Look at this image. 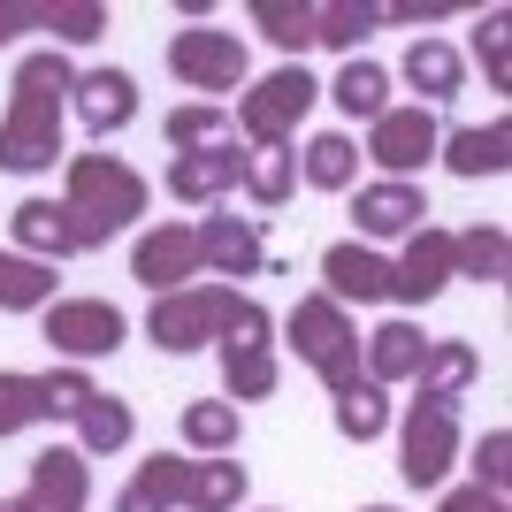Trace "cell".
I'll return each mask as SVG.
<instances>
[{
  "instance_id": "33",
  "label": "cell",
  "mask_w": 512,
  "mask_h": 512,
  "mask_svg": "<svg viewBox=\"0 0 512 512\" xmlns=\"http://www.w3.org/2000/svg\"><path fill=\"white\" fill-rule=\"evenodd\" d=\"M329 100H337L344 115H352V123H375V115L390 107V69H383V62H360V54H352V62L337 69Z\"/></svg>"
},
{
  "instance_id": "32",
  "label": "cell",
  "mask_w": 512,
  "mask_h": 512,
  "mask_svg": "<svg viewBox=\"0 0 512 512\" xmlns=\"http://www.w3.org/2000/svg\"><path fill=\"white\" fill-rule=\"evenodd\" d=\"M161 138H169V153H207V146H230L237 123H230L222 100H192V107H176L169 123H161Z\"/></svg>"
},
{
  "instance_id": "15",
  "label": "cell",
  "mask_w": 512,
  "mask_h": 512,
  "mask_svg": "<svg viewBox=\"0 0 512 512\" xmlns=\"http://www.w3.org/2000/svg\"><path fill=\"white\" fill-rule=\"evenodd\" d=\"M69 115H77L92 138L130 130V123H138V77H130V69H77V85H69Z\"/></svg>"
},
{
  "instance_id": "8",
  "label": "cell",
  "mask_w": 512,
  "mask_h": 512,
  "mask_svg": "<svg viewBox=\"0 0 512 512\" xmlns=\"http://www.w3.org/2000/svg\"><path fill=\"white\" fill-rule=\"evenodd\" d=\"M451 459H459V406L413 398L406 421H398V474H406L413 490H444Z\"/></svg>"
},
{
  "instance_id": "21",
  "label": "cell",
  "mask_w": 512,
  "mask_h": 512,
  "mask_svg": "<svg viewBox=\"0 0 512 512\" xmlns=\"http://www.w3.org/2000/svg\"><path fill=\"white\" fill-rule=\"evenodd\" d=\"M352 222H360V237H413L428 222V192L421 184H360V199H352Z\"/></svg>"
},
{
  "instance_id": "42",
  "label": "cell",
  "mask_w": 512,
  "mask_h": 512,
  "mask_svg": "<svg viewBox=\"0 0 512 512\" xmlns=\"http://www.w3.org/2000/svg\"><path fill=\"white\" fill-rule=\"evenodd\" d=\"M16 31H39V0H0V46Z\"/></svg>"
},
{
  "instance_id": "35",
  "label": "cell",
  "mask_w": 512,
  "mask_h": 512,
  "mask_svg": "<svg viewBox=\"0 0 512 512\" xmlns=\"http://www.w3.org/2000/svg\"><path fill=\"white\" fill-rule=\"evenodd\" d=\"M253 31H268L283 54H306L314 46V0H253Z\"/></svg>"
},
{
  "instance_id": "12",
  "label": "cell",
  "mask_w": 512,
  "mask_h": 512,
  "mask_svg": "<svg viewBox=\"0 0 512 512\" xmlns=\"http://www.w3.org/2000/svg\"><path fill=\"white\" fill-rule=\"evenodd\" d=\"M8 512H85L92 505V467L77 444H46L23 474V497H0Z\"/></svg>"
},
{
  "instance_id": "3",
  "label": "cell",
  "mask_w": 512,
  "mask_h": 512,
  "mask_svg": "<svg viewBox=\"0 0 512 512\" xmlns=\"http://www.w3.org/2000/svg\"><path fill=\"white\" fill-rule=\"evenodd\" d=\"M283 344H291L321 383H329V398H344L352 383H367V367H360V321L344 314L337 299H321V291L283 314Z\"/></svg>"
},
{
  "instance_id": "37",
  "label": "cell",
  "mask_w": 512,
  "mask_h": 512,
  "mask_svg": "<svg viewBox=\"0 0 512 512\" xmlns=\"http://www.w3.org/2000/svg\"><path fill=\"white\" fill-rule=\"evenodd\" d=\"M39 31H54L62 46H92L107 31V8L100 0H39Z\"/></svg>"
},
{
  "instance_id": "39",
  "label": "cell",
  "mask_w": 512,
  "mask_h": 512,
  "mask_svg": "<svg viewBox=\"0 0 512 512\" xmlns=\"http://www.w3.org/2000/svg\"><path fill=\"white\" fill-rule=\"evenodd\" d=\"M505 31H512L505 8H490V16L474 23V54H482V69H490V92L512 85V46H505Z\"/></svg>"
},
{
  "instance_id": "34",
  "label": "cell",
  "mask_w": 512,
  "mask_h": 512,
  "mask_svg": "<svg viewBox=\"0 0 512 512\" xmlns=\"http://www.w3.org/2000/svg\"><path fill=\"white\" fill-rule=\"evenodd\" d=\"M237 184H245V199H253V207H283V199H291V184H299V153H291V146H253Z\"/></svg>"
},
{
  "instance_id": "30",
  "label": "cell",
  "mask_w": 512,
  "mask_h": 512,
  "mask_svg": "<svg viewBox=\"0 0 512 512\" xmlns=\"http://www.w3.org/2000/svg\"><path fill=\"white\" fill-rule=\"evenodd\" d=\"M176 428H184L192 459H230V451H237V436H245V421H237V406H230V398H192Z\"/></svg>"
},
{
  "instance_id": "17",
  "label": "cell",
  "mask_w": 512,
  "mask_h": 512,
  "mask_svg": "<svg viewBox=\"0 0 512 512\" xmlns=\"http://www.w3.org/2000/svg\"><path fill=\"white\" fill-rule=\"evenodd\" d=\"M321 299H337V306H375V299H390V260L375 253V245H360V237L329 245V253H321Z\"/></svg>"
},
{
  "instance_id": "24",
  "label": "cell",
  "mask_w": 512,
  "mask_h": 512,
  "mask_svg": "<svg viewBox=\"0 0 512 512\" xmlns=\"http://www.w3.org/2000/svg\"><path fill=\"white\" fill-rule=\"evenodd\" d=\"M245 482H253V474H245V459H184V497H176V505L184 512H237L245 505Z\"/></svg>"
},
{
  "instance_id": "9",
  "label": "cell",
  "mask_w": 512,
  "mask_h": 512,
  "mask_svg": "<svg viewBox=\"0 0 512 512\" xmlns=\"http://www.w3.org/2000/svg\"><path fill=\"white\" fill-rule=\"evenodd\" d=\"M444 146V123H436V107H383L375 123H367V161L390 176V184H413V169H428Z\"/></svg>"
},
{
  "instance_id": "40",
  "label": "cell",
  "mask_w": 512,
  "mask_h": 512,
  "mask_svg": "<svg viewBox=\"0 0 512 512\" xmlns=\"http://www.w3.org/2000/svg\"><path fill=\"white\" fill-rule=\"evenodd\" d=\"M474 482L505 497V482H512V428H490V436L474 444Z\"/></svg>"
},
{
  "instance_id": "31",
  "label": "cell",
  "mask_w": 512,
  "mask_h": 512,
  "mask_svg": "<svg viewBox=\"0 0 512 512\" xmlns=\"http://www.w3.org/2000/svg\"><path fill=\"white\" fill-rule=\"evenodd\" d=\"M299 176L314 192H352V184H360V146H352L344 130H321V138H306Z\"/></svg>"
},
{
  "instance_id": "10",
  "label": "cell",
  "mask_w": 512,
  "mask_h": 512,
  "mask_svg": "<svg viewBox=\"0 0 512 512\" xmlns=\"http://www.w3.org/2000/svg\"><path fill=\"white\" fill-rule=\"evenodd\" d=\"M62 360H107V352H123L130 344V321L115 299H54L46 306V329H39Z\"/></svg>"
},
{
  "instance_id": "29",
  "label": "cell",
  "mask_w": 512,
  "mask_h": 512,
  "mask_svg": "<svg viewBox=\"0 0 512 512\" xmlns=\"http://www.w3.org/2000/svg\"><path fill=\"white\" fill-rule=\"evenodd\" d=\"M176 497H184V459H176V451H153V459H138V474L123 482L115 512H176Z\"/></svg>"
},
{
  "instance_id": "14",
  "label": "cell",
  "mask_w": 512,
  "mask_h": 512,
  "mask_svg": "<svg viewBox=\"0 0 512 512\" xmlns=\"http://www.w3.org/2000/svg\"><path fill=\"white\" fill-rule=\"evenodd\" d=\"M192 237H199V276H260L268 268V237L245 214H199Z\"/></svg>"
},
{
  "instance_id": "36",
  "label": "cell",
  "mask_w": 512,
  "mask_h": 512,
  "mask_svg": "<svg viewBox=\"0 0 512 512\" xmlns=\"http://www.w3.org/2000/svg\"><path fill=\"white\" fill-rule=\"evenodd\" d=\"M367 31H375V0H329V8H314V46L352 54Z\"/></svg>"
},
{
  "instance_id": "38",
  "label": "cell",
  "mask_w": 512,
  "mask_h": 512,
  "mask_svg": "<svg viewBox=\"0 0 512 512\" xmlns=\"http://www.w3.org/2000/svg\"><path fill=\"white\" fill-rule=\"evenodd\" d=\"M390 428V398L375 383H352L337 398V436H352V444H375V436H383Z\"/></svg>"
},
{
  "instance_id": "18",
  "label": "cell",
  "mask_w": 512,
  "mask_h": 512,
  "mask_svg": "<svg viewBox=\"0 0 512 512\" xmlns=\"http://www.w3.org/2000/svg\"><path fill=\"white\" fill-rule=\"evenodd\" d=\"M237 176H245L237 138H230V146H207V153H169V199H184V207H214V199H230Z\"/></svg>"
},
{
  "instance_id": "25",
  "label": "cell",
  "mask_w": 512,
  "mask_h": 512,
  "mask_svg": "<svg viewBox=\"0 0 512 512\" xmlns=\"http://www.w3.org/2000/svg\"><path fill=\"white\" fill-rule=\"evenodd\" d=\"M406 85L421 92V107H444V100H459V85H467V62H459V46L451 39H413L406 46Z\"/></svg>"
},
{
  "instance_id": "7",
  "label": "cell",
  "mask_w": 512,
  "mask_h": 512,
  "mask_svg": "<svg viewBox=\"0 0 512 512\" xmlns=\"http://www.w3.org/2000/svg\"><path fill=\"white\" fill-rule=\"evenodd\" d=\"M92 375L85 367H54V375H16L0 367V436H23L39 421H77V406L92 398Z\"/></svg>"
},
{
  "instance_id": "44",
  "label": "cell",
  "mask_w": 512,
  "mask_h": 512,
  "mask_svg": "<svg viewBox=\"0 0 512 512\" xmlns=\"http://www.w3.org/2000/svg\"><path fill=\"white\" fill-rule=\"evenodd\" d=\"M0 512H8V505H0Z\"/></svg>"
},
{
  "instance_id": "1",
  "label": "cell",
  "mask_w": 512,
  "mask_h": 512,
  "mask_svg": "<svg viewBox=\"0 0 512 512\" xmlns=\"http://www.w3.org/2000/svg\"><path fill=\"white\" fill-rule=\"evenodd\" d=\"M69 69L62 46H39L16 62V85H8V115H0V169L8 176H46L62 161V123H69Z\"/></svg>"
},
{
  "instance_id": "28",
  "label": "cell",
  "mask_w": 512,
  "mask_h": 512,
  "mask_svg": "<svg viewBox=\"0 0 512 512\" xmlns=\"http://www.w3.org/2000/svg\"><path fill=\"white\" fill-rule=\"evenodd\" d=\"M62 299V276L46 268V260H31V253H0V314H46V306Z\"/></svg>"
},
{
  "instance_id": "27",
  "label": "cell",
  "mask_w": 512,
  "mask_h": 512,
  "mask_svg": "<svg viewBox=\"0 0 512 512\" xmlns=\"http://www.w3.org/2000/svg\"><path fill=\"white\" fill-rule=\"evenodd\" d=\"M130 436H138V413H130V398H115V390H92L85 406H77V451H85V459H115Z\"/></svg>"
},
{
  "instance_id": "4",
  "label": "cell",
  "mask_w": 512,
  "mask_h": 512,
  "mask_svg": "<svg viewBox=\"0 0 512 512\" xmlns=\"http://www.w3.org/2000/svg\"><path fill=\"white\" fill-rule=\"evenodd\" d=\"M214 352H222V390H230V406L276 398V314L260 299H237V314H230V329L214 337Z\"/></svg>"
},
{
  "instance_id": "13",
  "label": "cell",
  "mask_w": 512,
  "mask_h": 512,
  "mask_svg": "<svg viewBox=\"0 0 512 512\" xmlns=\"http://www.w3.org/2000/svg\"><path fill=\"white\" fill-rule=\"evenodd\" d=\"M130 276L146 283L153 299L192 291V283H199V237H192V222H153V230H138V245H130Z\"/></svg>"
},
{
  "instance_id": "2",
  "label": "cell",
  "mask_w": 512,
  "mask_h": 512,
  "mask_svg": "<svg viewBox=\"0 0 512 512\" xmlns=\"http://www.w3.org/2000/svg\"><path fill=\"white\" fill-rule=\"evenodd\" d=\"M62 214L77 230V253H100V245H115V230H130L146 214V176L123 153H69Z\"/></svg>"
},
{
  "instance_id": "43",
  "label": "cell",
  "mask_w": 512,
  "mask_h": 512,
  "mask_svg": "<svg viewBox=\"0 0 512 512\" xmlns=\"http://www.w3.org/2000/svg\"><path fill=\"white\" fill-rule=\"evenodd\" d=\"M360 512H398V505H360Z\"/></svg>"
},
{
  "instance_id": "11",
  "label": "cell",
  "mask_w": 512,
  "mask_h": 512,
  "mask_svg": "<svg viewBox=\"0 0 512 512\" xmlns=\"http://www.w3.org/2000/svg\"><path fill=\"white\" fill-rule=\"evenodd\" d=\"M245 39L237 31H214V23H192V31H176L169 39V77L192 92H237L245 85Z\"/></svg>"
},
{
  "instance_id": "20",
  "label": "cell",
  "mask_w": 512,
  "mask_h": 512,
  "mask_svg": "<svg viewBox=\"0 0 512 512\" xmlns=\"http://www.w3.org/2000/svg\"><path fill=\"white\" fill-rule=\"evenodd\" d=\"M428 360V337H421V321H383V329H367L360 337V367H367V383L390 390V383H413Z\"/></svg>"
},
{
  "instance_id": "5",
  "label": "cell",
  "mask_w": 512,
  "mask_h": 512,
  "mask_svg": "<svg viewBox=\"0 0 512 512\" xmlns=\"http://www.w3.org/2000/svg\"><path fill=\"white\" fill-rule=\"evenodd\" d=\"M314 100H321V85L306 77V62H283V69H268L253 92H237L230 123H237V138H253V146H291Z\"/></svg>"
},
{
  "instance_id": "41",
  "label": "cell",
  "mask_w": 512,
  "mask_h": 512,
  "mask_svg": "<svg viewBox=\"0 0 512 512\" xmlns=\"http://www.w3.org/2000/svg\"><path fill=\"white\" fill-rule=\"evenodd\" d=\"M436 512H512L497 490H482V482H467V490H444L436 497Z\"/></svg>"
},
{
  "instance_id": "16",
  "label": "cell",
  "mask_w": 512,
  "mask_h": 512,
  "mask_svg": "<svg viewBox=\"0 0 512 512\" xmlns=\"http://www.w3.org/2000/svg\"><path fill=\"white\" fill-rule=\"evenodd\" d=\"M444 283H451V230L421 222V230L406 237V253L390 260V299L398 306H428V299H444Z\"/></svg>"
},
{
  "instance_id": "19",
  "label": "cell",
  "mask_w": 512,
  "mask_h": 512,
  "mask_svg": "<svg viewBox=\"0 0 512 512\" xmlns=\"http://www.w3.org/2000/svg\"><path fill=\"white\" fill-rule=\"evenodd\" d=\"M436 161H444L451 176H467V184H482V176H505V169H512V123H505V115H490V123H459V130H444Z\"/></svg>"
},
{
  "instance_id": "23",
  "label": "cell",
  "mask_w": 512,
  "mask_h": 512,
  "mask_svg": "<svg viewBox=\"0 0 512 512\" xmlns=\"http://www.w3.org/2000/svg\"><path fill=\"white\" fill-rule=\"evenodd\" d=\"M474 375H482V360H474V344L459 337H428V360L421 375H413V398H436V406H459L474 390Z\"/></svg>"
},
{
  "instance_id": "22",
  "label": "cell",
  "mask_w": 512,
  "mask_h": 512,
  "mask_svg": "<svg viewBox=\"0 0 512 512\" xmlns=\"http://www.w3.org/2000/svg\"><path fill=\"white\" fill-rule=\"evenodd\" d=\"M8 237H16V253L46 260V268H62V260L77 253V230H69L62 199H23V207L8 214Z\"/></svg>"
},
{
  "instance_id": "6",
  "label": "cell",
  "mask_w": 512,
  "mask_h": 512,
  "mask_svg": "<svg viewBox=\"0 0 512 512\" xmlns=\"http://www.w3.org/2000/svg\"><path fill=\"white\" fill-rule=\"evenodd\" d=\"M237 283H192V291H169V299H153V314H146V337L161 344V352H199V344H214L222 329H230V314H237Z\"/></svg>"
},
{
  "instance_id": "26",
  "label": "cell",
  "mask_w": 512,
  "mask_h": 512,
  "mask_svg": "<svg viewBox=\"0 0 512 512\" xmlns=\"http://www.w3.org/2000/svg\"><path fill=\"white\" fill-rule=\"evenodd\" d=\"M451 276L467 283H505L512 276V237L497 230V222H467V230H451Z\"/></svg>"
}]
</instances>
